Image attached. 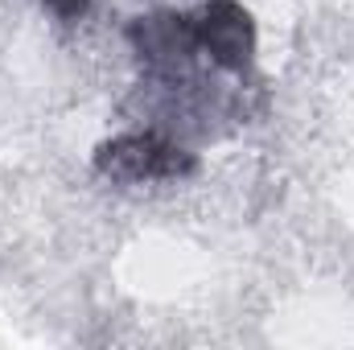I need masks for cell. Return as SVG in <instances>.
<instances>
[{"label": "cell", "mask_w": 354, "mask_h": 350, "mask_svg": "<svg viewBox=\"0 0 354 350\" xmlns=\"http://www.w3.org/2000/svg\"><path fill=\"white\" fill-rule=\"evenodd\" d=\"M95 174L111 185H157V181H185L198 174V153L177 145L157 128H136L103 140L91 157Z\"/></svg>", "instance_id": "cell-1"}, {"label": "cell", "mask_w": 354, "mask_h": 350, "mask_svg": "<svg viewBox=\"0 0 354 350\" xmlns=\"http://www.w3.org/2000/svg\"><path fill=\"white\" fill-rule=\"evenodd\" d=\"M91 4H95V0H41V8H46L58 25H79L91 12Z\"/></svg>", "instance_id": "cell-2"}]
</instances>
